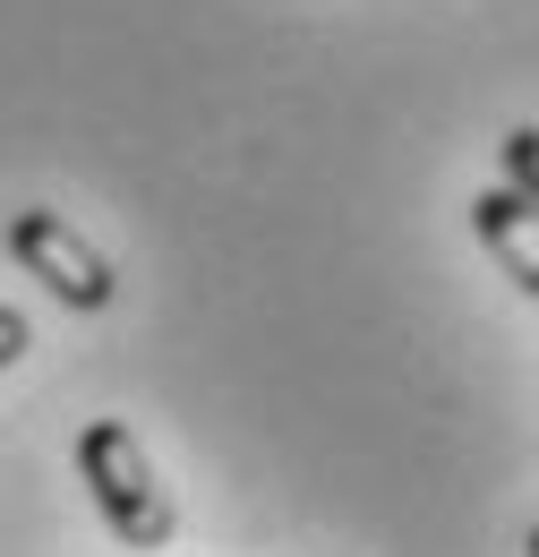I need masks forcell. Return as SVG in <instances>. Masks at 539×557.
<instances>
[{"mask_svg": "<svg viewBox=\"0 0 539 557\" xmlns=\"http://www.w3.org/2000/svg\"><path fill=\"white\" fill-rule=\"evenodd\" d=\"M531 557H539V532H531Z\"/></svg>", "mask_w": 539, "mask_h": 557, "instance_id": "8992f818", "label": "cell"}, {"mask_svg": "<svg viewBox=\"0 0 539 557\" xmlns=\"http://www.w3.org/2000/svg\"><path fill=\"white\" fill-rule=\"evenodd\" d=\"M77 472H86L103 523H112L129 549H163V541H172V497L154 481L146 446L129 437V420H86V429H77Z\"/></svg>", "mask_w": 539, "mask_h": 557, "instance_id": "6da1fadb", "label": "cell"}, {"mask_svg": "<svg viewBox=\"0 0 539 557\" xmlns=\"http://www.w3.org/2000/svg\"><path fill=\"white\" fill-rule=\"evenodd\" d=\"M472 232L488 240V258L539 300V214L523 207L514 189H479V198H472Z\"/></svg>", "mask_w": 539, "mask_h": 557, "instance_id": "3957f363", "label": "cell"}, {"mask_svg": "<svg viewBox=\"0 0 539 557\" xmlns=\"http://www.w3.org/2000/svg\"><path fill=\"white\" fill-rule=\"evenodd\" d=\"M9 258L26 267L35 283H52L68 309H112V258L86 240V232H68L52 207H26V214H9Z\"/></svg>", "mask_w": 539, "mask_h": 557, "instance_id": "7a4b0ae2", "label": "cell"}, {"mask_svg": "<svg viewBox=\"0 0 539 557\" xmlns=\"http://www.w3.org/2000/svg\"><path fill=\"white\" fill-rule=\"evenodd\" d=\"M505 189L539 214V129H514V138H505Z\"/></svg>", "mask_w": 539, "mask_h": 557, "instance_id": "277c9868", "label": "cell"}, {"mask_svg": "<svg viewBox=\"0 0 539 557\" xmlns=\"http://www.w3.org/2000/svg\"><path fill=\"white\" fill-rule=\"evenodd\" d=\"M17 351H26V318H17V309H9V300H0V369H9V360H17Z\"/></svg>", "mask_w": 539, "mask_h": 557, "instance_id": "5b68a950", "label": "cell"}]
</instances>
